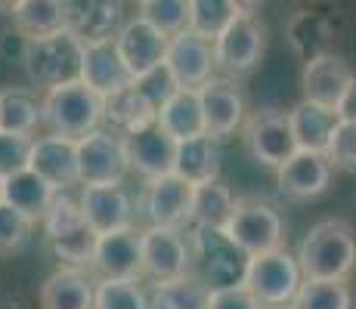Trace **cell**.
<instances>
[{
	"label": "cell",
	"instance_id": "cell-1",
	"mask_svg": "<svg viewBox=\"0 0 356 309\" xmlns=\"http://www.w3.org/2000/svg\"><path fill=\"white\" fill-rule=\"evenodd\" d=\"M298 266L304 278L347 281L356 269V232L344 219H319L298 247Z\"/></svg>",
	"mask_w": 356,
	"mask_h": 309
},
{
	"label": "cell",
	"instance_id": "cell-2",
	"mask_svg": "<svg viewBox=\"0 0 356 309\" xmlns=\"http://www.w3.org/2000/svg\"><path fill=\"white\" fill-rule=\"evenodd\" d=\"M40 124L47 127V133L78 140L102 124V96L81 78L47 87L40 99Z\"/></svg>",
	"mask_w": 356,
	"mask_h": 309
},
{
	"label": "cell",
	"instance_id": "cell-3",
	"mask_svg": "<svg viewBox=\"0 0 356 309\" xmlns=\"http://www.w3.org/2000/svg\"><path fill=\"white\" fill-rule=\"evenodd\" d=\"M40 223H44V238L50 244V251L56 253V260H63L65 266H90L99 235L87 223V217L81 214L78 201L56 192V198L47 208V214L40 217Z\"/></svg>",
	"mask_w": 356,
	"mask_h": 309
},
{
	"label": "cell",
	"instance_id": "cell-4",
	"mask_svg": "<svg viewBox=\"0 0 356 309\" xmlns=\"http://www.w3.org/2000/svg\"><path fill=\"white\" fill-rule=\"evenodd\" d=\"M189 253H193V266L198 269V281L208 291L214 287H229L242 285L245 266H248V253L229 235L214 226H193L189 232Z\"/></svg>",
	"mask_w": 356,
	"mask_h": 309
},
{
	"label": "cell",
	"instance_id": "cell-5",
	"mask_svg": "<svg viewBox=\"0 0 356 309\" xmlns=\"http://www.w3.org/2000/svg\"><path fill=\"white\" fill-rule=\"evenodd\" d=\"M81 53H84V44L68 28H63L44 37H25L22 62L29 78L47 90V87L81 78Z\"/></svg>",
	"mask_w": 356,
	"mask_h": 309
},
{
	"label": "cell",
	"instance_id": "cell-6",
	"mask_svg": "<svg viewBox=\"0 0 356 309\" xmlns=\"http://www.w3.org/2000/svg\"><path fill=\"white\" fill-rule=\"evenodd\" d=\"M300 281H304V272H300L294 253L279 244L273 251L248 257L242 285L260 300V306H289Z\"/></svg>",
	"mask_w": 356,
	"mask_h": 309
},
{
	"label": "cell",
	"instance_id": "cell-7",
	"mask_svg": "<svg viewBox=\"0 0 356 309\" xmlns=\"http://www.w3.org/2000/svg\"><path fill=\"white\" fill-rule=\"evenodd\" d=\"M266 28L260 25L254 12H236L229 25L211 40L214 47V65L220 68L227 78H245L254 72L260 56H264Z\"/></svg>",
	"mask_w": 356,
	"mask_h": 309
},
{
	"label": "cell",
	"instance_id": "cell-8",
	"mask_svg": "<svg viewBox=\"0 0 356 309\" xmlns=\"http://www.w3.org/2000/svg\"><path fill=\"white\" fill-rule=\"evenodd\" d=\"M78 152V183L81 185H112L124 183L130 174V158L124 136L108 130H90L74 140Z\"/></svg>",
	"mask_w": 356,
	"mask_h": 309
},
{
	"label": "cell",
	"instance_id": "cell-9",
	"mask_svg": "<svg viewBox=\"0 0 356 309\" xmlns=\"http://www.w3.org/2000/svg\"><path fill=\"white\" fill-rule=\"evenodd\" d=\"M229 242H236L248 257L273 251L285 242V226L276 208L257 198H236V208L223 226Z\"/></svg>",
	"mask_w": 356,
	"mask_h": 309
},
{
	"label": "cell",
	"instance_id": "cell-10",
	"mask_svg": "<svg viewBox=\"0 0 356 309\" xmlns=\"http://www.w3.org/2000/svg\"><path fill=\"white\" fill-rule=\"evenodd\" d=\"M140 266L143 278L170 281L193 269L189 238L180 232V226H146L140 232Z\"/></svg>",
	"mask_w": 356,
	"mask_h": 309
},
{
	"label": "cell",
	"instance_id": "cell-11",
	"mask_svg": "<svg viewBox=\"0 0 356 309\" xmlns=\"http://www.w3.org/2000/svg\"><path fill=\"white\" fill-rule=\"evenodd\" d=\"M168 78L174 81V87L180 90H198L204 81L214 74V47L208 37L183 28L168 37V50L161 59Z\"/></svg>",
	"mask_w": 356,
	"mask_h": 309
},
{
	"label": "cell",
	"instance_id": "cell-12",
	"mask_svg": "<svg viewBox=\"0 0 356 309\" xmlns=\"http://www.w3.org/2000/svg\"><path fill=\"white\" fill-rule=\"evenodd\" d=\"M245 142H248V152L254 155L257 164L276 170L282 161L298 152L294 146V136L289 127V112H279V108H260L251 118H245Z\"/></svg>",
	"mask_w": 356,
	"mask_h": 309
},
{
	"label": "cell",
	"instance_id": "cell-13",
	"mask_svg": "<svg viewBox=\"0 0 356 309\" xmlns=\"http://www.w3.org/2000/svg\"><path fill=\"white\" fill-rule=\"evenodd\" d=\"M115 50H118L121 62H124L127 74L134 81L152 74L155 68H161L164 50H168V34H161L152 22H146L143 16L124 19V25L112 37Z\"/></svg>",
	"mask_w": 356,
	"mask_h": 309
},
{
	"label": "cell",
	"instance_id": "cell-14",
	"mask_svg": "<svg viewBox=\"0 0 356 309\" xmlns=\"http://www.w3.org/2000/svg\"><path fill=\"white\" fill-rule=\"evenodd\" d=\"M140 214L149 226H186L193 204V183L177 176L174 170L146 180L140 192Z\"/></svg>",
	"mask_w": 356,
	"mask_h": 309
},
{
	"label": "cell",
	"instance_id": "cell-15",
	"mask_svg": "<svg viewBox=\"0 0 356 309\" xmlns=\"http://www.w3.org/2000/svg\"><path fill=\"white\" fill-rule=\"evenodd\" d=\"M198 102H202V118L204 133L211 140L223 142L242 127L245 121V96L229 78H214L211 74L202 87H198Z\"/></svg>",
	"mask_w": 356,
	"mask_h": 309
},
{
	"label": "cell",
	"instance_id": "cell-16",
	"mask_svg": "<svg viewBox=\"0 0 356 309\" xmlns=\"http://www.w3.org/2000/svg\"><path fill=\"white\" fill-rule=\"evenodd\" d=\"M124 25L121 0H65V28L81 44L112 40Z\"/></svg>",
	"mask_w": 356,
	"mask_h": 309
},
{
	"label": "cell",
	"instance_id": "cell-17",
	"mask_svg": "<svg viewBox=\"0 0 356 309\" xmlns=\"http://www.w3.org/2000/svg\"><path fill=\"white\" fill-rule=\"evenodd\" d=\"M29 167L40 174L56 192H65L78 185V152H74V140L68 136H34L31 140V155Z\"/></svg>",
	"mask_w": 356,
	"mask_h": 309
},
{
	"label": "cell",
	"instance_id": "cell-18",
	"mask_svg": "<svg viewBox=\"0 0 356 309\" xmlns=\"http://www.w3.org/2000/svg\"><path fill=\"white\" fill-rule=\"evenodd\" d=\"M81 214L87 217V223L97 229V235H106V232H115V229H127L134 226V201L121 183H112V185H84L81 189Z\"/></svg>",
	"mask_w": 356,
	"mask_h": 309
},
{
	"label": "cell",
	"instance_id": "cell-19",
	"mask_svg": "<svg viewBox=\"0 0 356 309\" xmlns=\"http://www.w3.org/2000/svg\"><path fill=\"white\" fill-rule=\"evenodd\" d=\"M332 164L323 152H294L289 161H282L276 167V183L279 192L289 198H316L332 185Z\"/></svg>",
	"mask_w": 356,
	"mask_h": 309
},
{
	"label": "cell",
	"instance_id": "cell-20",
	"mask_svg": "<svg viewBox=\"0 0 356 309\" xmlns=\"http://www.w3.org/2000/svg\"><path fill=\"white\" fill-rule=\"evenodd\" d=\"M90 266L102 278H143L140 232L134 226H127V229H115L99 235Z\"/></svg>",
	"mask_w": 356,
	"mask_h": 309
},
{
	"label": "cell",
	"instance_id": "cell-21",
	"mask_svg": "<svg viewBox=\"0 0 356 309\" xmlns=\"http://www.w3.org/2000/svg\"><path fill=\"white\" fill-rule=\"evenodd\" d=\"M124 142H127L130 170H136L143 180H152V176L174 170L177 140L164 133L159 124H149V127L136 130V133H127Z\"/></svg>",
	"mask_w": 356,
	"mask_h": 309
},
{
	"label": "cell",
	"instance_id": "cell-22",
	"mask_svg": "<svg viewBox=\"0 0 356 309\" xmlns=\"http://www.w3.org/2000/svg\"><path fill=\"white\" fill-rule=\"evenodd\" d=\"M353 72L341 56L334 53H316L307 59L304 74H300V87H304V99L319 102V106L334 108V102L341 99V93L347 90Z\"/></svg>",
	"mask_w": 356,
	"mask_h": 309
},
{
	"label": "cell",
	"instance_id": "cell-23",
	"mask_svg": "<svg viewBox=\"0 0 356 309\" xmlns=\"http://www.w3.org/2000/svg\"><path fill=\"white\" fill-rule=\"evenodd\" d=\"M155 108L159 106L149 99L140 84H127L121 90L102 96V121L118 136L136 133V130L155 124Z\"/></svg>",
	"mask_w": 356,
	"mask_h": 309
},
{
	"label": "cell",
	"instance_id": "cell-24",
	"mask_svg": "<svg viewBox=\"0 0 356 309\" xmlns=\"http://www.w3.org/2000/svg\"><path fill=\"white\" fill-rule=\"evenodd\" d=\"M81 81L87 87H93L99 96H108V93L121 90V87L134 84V78L127 74L124 62H121L112 40L84 44V53H81Z\"/></svg>",
	"mask_w": 356,
	"mask_h": 309
},
{
	"label": "cell",
	"instance_id": "cell-25",
	"mask_svg": "<svg viewBox=\"0 0 356 309\" xmlns=\"http://www.w3.org/2000/svg\"><path fill=\"white\" fill-rule=\"evenodd\" d=\"M93 291L84 266H63L40 285V309H93Z\"/></svg>",
	"mask_w": 356,
	"mask_h": 309
},
{
	"label": "cell",
	"instance_id": "cell-26",
	"mask_svg": "<svg viewBox=\"0 0 356 309\" xmlns=\"http://www.w3.org/2000/svg\"><path fill=\"white\" fill-rule=\"evenodd\" d=\"M0 198L38 223L47 214V208L53 204V198H56V189L40 174H34L31 167H22L16 174L0 176Z\"/></svg>",
	"mask_w": 356,
	"mask_h": 309
},
{
	"label": "cell",
	"instance_id": "cell-27",
	"mask_svg": "<svg viewBox=\"0 0 356 309\" xmlns=\"http://www.w3.org/2000/svg\"><path fill=\"white\" fill-rule=\"evenodd\" d=\"M155 124L168 136L180 140H193V136L204 133V118H202V102H198V90H180L174 87L155 108Z\"/></svg>",
	"mask_w": 356,
	"mask_h": 309
},
{
	"label": "cell",
	"instance_id": "cell-28",
	"mask_svg": "<svg viewBox=\"0 0 356 309\" xmlns=\"http://www.w3.org/2000/svg\"><path fill=\"white\" fill-rule=\"evenodd\" d=\"M334 124H338L334 108L319 106V102H310V99H300L289 112V127L294 136V146H298L300 152H323L325 155L328 136H332Z\"/></svg>",
	"mask_w": 356,
	"mask_h": 309
},
{
	"label": "cell",
	"instance_id": "cell-29",
	"mask_svg": "<svg viewBox=\"0 0 356 309\" xmlns=\"http://www.w3.org/2000/svg\"><path fill=\"white\" fill-rule=\"evenodd\" d=\"M174 174L193 185L204 180H217L220 176V149H217V140H211L208 133L193 136V140H180L174 155Z\"/></svg>",
	"mask_w": 356,
	"mask_h": 309
},
{
	"label": "cell",
	"instance_id": "cell-30",
	"mask_svg": "<svg viewBox=\"0 0 356 309\" xmlns=\"http://www.w3.org/2000/svg\"><path fill=\"white\" fill-rule=\"evenodd\" d=\"M236 208V195L229 192V185L220 180H204L193 185V204H189V223L193 226H214L223 229L227 219Z\"/></svg>",
	"mask_w": 356,
	"mask_h": 309
},
{
	"label": "cell",
	"instance_id": "cell-31",
	"mask_svg": "<svg viewBox=\"0 0 356 309\" xmlns=\"http://www.w3.org/2000/svg\"><path fill=\"white\" fill-rule=\"evenodd\" d=\"M13 25L22 37H44V34L65 28V0H19L13 10Z\"/></svg>",
	"mask_w": 356,
	"mask_h": 309
},
{
	"label": "cell",
	"instance_id": "cell-32",
	"mask_svg": "<svg viewBox=\"0 0 356 309\" xmlns=\"http://www.w3.org/2000/svg\"><path fill=\"white\" fill-rule=\"evenodd\" d=\"M40 127V99L22 87L0 90V130L31 133Z\"/></svg>",
	"mask_w": 356,
	"mask_h": 309
},
{
	"label": "cell",
	"instance_id": "cell-33",
	"mask_svg": "<svg viewBox=\"0 0 356 309\" xmlns=\"http://www.w3.org/2000/svg\"><path fill=\"white\" fill-rule=\"evenodd\" d=\"M353 297L347 281L338 278H304L291 297V309H350Z\"/></svg>",
	"mask_w": 356,
	"mask_h": 309
},
{
	"label": "cell",
	"instance_id": "cell-34",
	"mask_svg": "<svg viewBox=\"0 0 356 309\" xmlns=\"http://www.w3.org/2000/svg\"><path fill=\"white\" fill-rule=\"evenodd\" d=\"M149 309H208V287L189 272L170 281H155Z\"/></svg>",
	"mask_w": 356,
	"mask_h": 309
},
{
	"label": "cell",
	"instance_id": "cell-35",
	"mask_svg": "<svg viewBox=\"0 0 356 309\" xmlns=\"http://www.w3.org/2000/svg\"><path fill=\"white\" fill-rule=\"evenodd\" d=\"M93 309H149L140 278H102L93 291Z\"/></svg>",
	"mask_w": 356,
	"mask_h": 309
},
{
	"label": "cell",
	"instance_id": "cell-36",
	"mask_svg": "<svg viewBox=\"0 0 356 309\" xmlns=\"http://www.w3.org/2000/svg\"><path fill=\"white\" fill-rule=\"evenodd\" d=\"M236 6L229 0H189V31L202 34V37L214 40L217 34L229 25V19L236 16Z\"/></svg>",
	"mask_w": 356,
	"mask_h": 309
},
{
	"label": "cell",
	"instance_id": "cell-37",
	"mask_svg": "<svg viewBox=\"0 0 356 309\" xmlns=\"http://www.w3.org/2000/svg\"><path fill=\"white\" fill-rule=\"evenodd\" d=\"M136 3H140V16L168 37L189 25V0H136Z\"/></svg>",
	"mask_w": 356,
	"mask_h": 309
},
{
	"label": "cell",
	"instance_id": "cell-38",
	"mask_svg": "<svg viewBox=\"0 0 356 309\" xmlns=\"http://www.w3.org/2000/svg\"><path fill=\"white\" fill-rule=\"evenodd\" d=\"M34 219H29L22 210H16L13 204H6L0 198V257L19 253L31 238Z\"/></svg>",
	"mask_w": 356,
	"mask_h": 309
},
{
	"label": "cell",
	"instance_id": "cell-39",
	"mask_svg": "<svg viewBox=\"0 0 356 309\" xmlns=\"http://www.w3.org/2000/svg\"><path fill=\"white\" fill-rule=\"evenodd\" d=\"M325 158L332 167L338 170H356V124L350 121H338L328 136Z\"/></svg>",
	"mask_w": 356,
	"mask_h": 309
},
{
	"label": "cell",
	"instance_id": "cell-40",
	"mask_svg": "<svg viewBox=\"0 0 356 309\" xmlns=\"http://www.w3.org/2000/svg\"><path fill=\"white\" fill-rule=\"evenodd\" d=\"M31 133H13V130H0V176L16 174V170L29 167L31 155Z\"/></svg>",
	"mask_w": 356,
	"mask_h": 309
},
{
	"label": "cell",
	"instance_id": "cell-41",
	"mask_svg": "<svg viewBox=\"0 0 356 309\" xmlns=\"http://www.w3.org/2000/svg\"><path fill=\"white\" fill-rule=\"evenodd\" d=\"M208 309H264V306L245 285H229L208 291Z\"/></svg>",
	"mask_w": 356,
	"mask_h": 309
},
{
	"label": "cell",
	"instance_id": "cell-42",
	"mask_svg": "<svg viewBox=\"0 0 356 309\" xmlns=\"http://www.w3.org/2000/svg\"><path fill=\"white\" fill-rule=\"evenodd\" d=\"M334 115H338V121H350V124H356V74L350 78L347 90L341 93V99L334 102Z\"/></svg>",
	"mask_w": 356,
	"mask_h": 309
},
{
	"label": "cell",
	"instance_id": "cell-43",
	"mask_svg": "<svg viewBox=\"0 0 356 309\" xmlns=\"http://www.w3.org/2000/svg\"><path fill=\"white\" fill-rule=\"evenodd\" d=\"M232 6H236L238 12H254V6L260 3V0H229Z\"/></svg>",
	"mask_w": 356,
	"mask_h": 309
},
{
	"label": "cell",
	"instance_id": "cell-44",
	"mask_svg": "<svg viewBox=\"0 0 356 309\" xmlns=\"http://www.w3.org/2000/svg\"><path fill=\"white\" fill-rule=\"evenodd\" d=\"M16 6H19V0H0V16H13Z\"/></svg>",
	"mask_w": 356,
	"mask_h": 309
},
{
	"label": "cell",
	"instance_id": "cell-45",
	"mask_svg": "<svg viewBox=\"0 0 356 309\" xmlns=\"http://www.w3.org/2000/svg\"><path fill=\"white\" fill-rule=\"evenodd\" d=\"M264 309H291V306H264Z\"/></svg>",
	"mask_w": 356,
	"mask_h": 309
}]
</instances>
